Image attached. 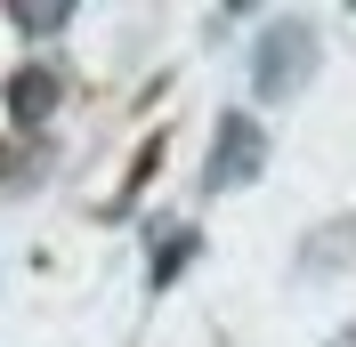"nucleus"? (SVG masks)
I'll return each instance as SVG.
<instances>
[{"label": "nucleus", "instance_id": "20e7f679", "mask_svg": "<svg viewBox=\"0 0 356 347\" xmlns=\"http://www.w3.org/2000/svg\"><path fill=\"white\" fill-rule=\"evenodd\" d=\"M186 259H195V226H154V282H170Z\"/></svg>", "mask_w": 356, "mask_h": 347}, {"label": "nucleus", "instance_id": "f257e3e1", "mask_svg": "<svg viewBox=\"0 0 356 347\" xmlns=\"http://www.w3.org/2000/svg\"><path fill=\"white\" fill-rule=\"evenodd\" d=\"M259 162H267V130H259V121H243V113H227L202 186H211V194H235V186H251V178H259Z\"/></svg>", "mask_w": 356, "mask_h": 347}, {"label": "nucleus", "instance_id": "7ed1b4c3", "mask_svg": "<svg viewBox=\"0 0 356 347\" xmlns=\"http://www.w3.org/2000/svg\"><path fill=\"white\" fill-rule=\"evenodd\" d=\"M49 105H57V73H49V65H24L17 81H8V121H17V130H41Z\"/></svg>", "mask_w": 356, "mask_h": 347}, {"label": "nucleus", "instance_id": "39448f33", "mask_svg": "<svg viewBox=\"0 0 356 347\" xmlns=\"http://www.w3.org/2000/svg\"><path fill=\"white\" fill-rule=\"evenodd\" d=\"M17 24L41 41V33H65V8H17Z\"/></svg>", "mask_w": 356, "mask_h": 347}, {"label": "nucleus", "instance_id": "f03ea898", "mask_svg": "<svg viewBox=\"0 0 356 347\" xmlns=\"http://www.w3.org/2000/svg\"><path fill=\"white\" fill-rule=\"evenodd\" d=\"M316 57V41H308V24H275L259 41V65H251V81H259V97H284L291 81H300V65Z\"/></svg>", "mask_w": 356, "mask_h": 347}]
</instances>
